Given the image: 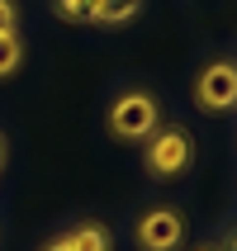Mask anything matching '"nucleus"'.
Returning a JSON list of instances; mask_svg holds the SVG:
<instances>
[{"instance_id":"obj_1","label":"nucleus","mask_w":237,"mask_h":251,"mask_svg":"<svg viewBox=\"0 0 237 251\" xmlns=\"http://www.w3.org/2000/svg\"><path fill=\"white\" fill-rule=\"evenodd\" d=\"M109 128L114 138H147L157 128V100L152 95H124L109 109Z\"/></svg>"},{"instance_id":"obj_2","label":"nucleus","mask_w":237,"mask_h":251,"mask_svg":"<svg viewBox=\"0 0 237 251\" xmlns=\"http://www.w3.org/2000/svg\"><path fill=\"white\" fill-rule=\"evenodd\" d=\"M185 166H190V133H181V128L157 133L147 147V171L152 176H181Z\"/></svg>"},{"instance_id":"obj_3","label":"nucleus","mask_w":237,"mask_h":251,"mask_svg":"<svg viewBox=\"0 0 237 251\" xmlns=\"http://www.w3.org/2000/svg\"><path fill=\"white\" fill-rule=\"evenodd\" d=\"M195 95L204 109H233L237 104V67L233 62H209L195 85Z\"/></svg>"},{"instance_id":"obj_4","label":"nucleus","mask_w":237,"mask_h":251,"mask_svg":"<svg viewBox=\"0 0 237 251\" xmlns=\"http://www.w3.org/2000/svg\"><path fill=\"white\" fill-rule=\"evenodd\" d=\"M181 232H185V223H181V213H171V209H152L138 223L142 251H171L176 242H181Z\"/></svg>"},{"instance_id":"obj_5","label":"nucleus","mask_w":237,"mask_h":251,"mask_svg":"<svg viewBox=\"0 0 237 251\" xmlns=\"http://www.w3.org/2000/svg\"><path fill=\"white\" fill-rule=\"evenodd\" d=\"M133 14H138V0H100L95 24H128Z\"/></svg>"},{"instance_id":"obj_6","label":"nucleus","mask_w":237,"mask_h":251,"mask_svg":"<svg viewBox=\"0 0 237 251\" xmlns=\"http://www.w3.org/2000/svg\"><path fill=\"white\" fill-rule=\"evenodd\" d=\"M71 251H109V232H105V227H76V232H71Z\"/></svg>"},{"instance_id":"obj_7","label":"nucleus","mask_w":237,"mask_h":251,"mask_svg":"<svg viewBox=\"0 0 237 251\" xmlns=\"http://www.w3.org/2000/svg\"><path fill=\"white\" fill-rule=\"evenodd\" d=\"M14 67H19V38L10 28V33H0V76H10Z\"/></svg>"},{"instance_id":"obj_8","label":"nucleus","mask_w":237,"mask_h":251,"mask_svg":"<svg viewBox=\"0 0 237 251\" xmlns=\"http://www.w3.org/2000/svg\"><path fill=\"white\" fill-rule=\"evenodd\" d=\"M57 10L67 14V19H95L100 0H57Z\"/></svg>"},{"instance_id":"obj_9","label":"nucleus","mask_w":237,"mask_h":251,"mask_svg":"<svg viewBox=\"0 0 237 251\" xmlns=\"http://www.w3.org/2000/svg\"><path fill=\"white\" fill-rule=\"evenodd\" d=\"M10 28H14V5L0 0V33H10Z\"/></svg>"},{"instance_id":"obj_10","label":"nucleus","mask_w":237,"mask_h":251,"mask_svg":"<svg viewBox=\"0 0 237 251\" xmlns=\"http://www.w3.org/2000/svg\"><path fill=\"white\" fill-rule=\"evenodd\" d=\"M48 251H71V242H53V247H48Z\"/></svg>"},{"instance_id":"obj_11","label":"nucleus","mask_w":237,"mask_h":251,"mask_svg":"<svg viewBox=\"0 0 237 251\" xmlns=\"http://www.w3.org/2000/svg\"><path fill=\"white\" fill-rule=\"evenodd\" d=\"M199 251H213V247H199Z\"/></svg>"},{"instance_id":"obj_12","label":"nucleus","mask_w":237,"mask_h":251,"mask_svg":"<svg viewBox=\"0 0 237 251\" xmlns=\"http://www.w3.org/2000/svg\"><path fill=\"white\" fill-rule=\"evenodd\" d=\"M233 247H237V237H233Z\"/></svg>"}]
</instances>
